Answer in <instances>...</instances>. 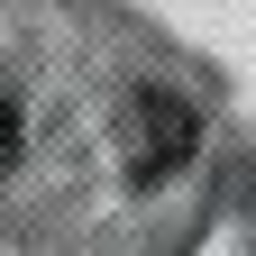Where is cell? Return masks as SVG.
Masks as SVG:
<instances>
[{"label": "cell", "instance_id": "obj_1", "mask_svg": "<svg viewBox=\"0 0 256 256\" xmlns=\"http://www.w3.org/2000/svg\"><path fill=\"white\" fill-rule=\"evenodd\" d=\"M183 146H192L183 101H165V92H128V165H138V174H174Z\"/></svg>", "mask_w": 256, "mask_h": 256}]
</instances>
